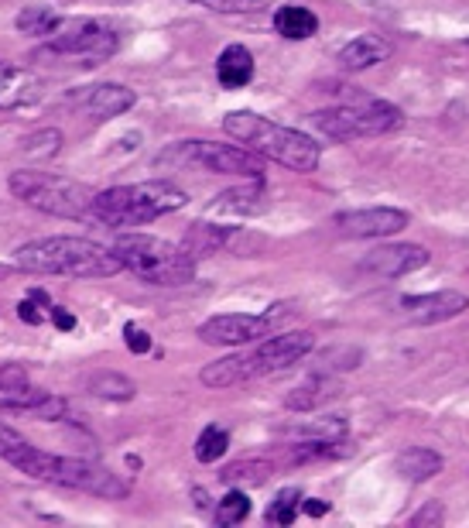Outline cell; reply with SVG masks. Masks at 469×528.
Listing matches in <instances>:
<instances>
[{
	"instance_id": "6da1fadb",
	"label": "cell",
	"mask_w": 469,
	"mask_h": 528,
	"mask_svg": "<svg viewBox=\"0 0 469 528\" xmlns=\"http://www.w3.org/2000/svg\"><path fill=\"white\" fill-rule=\"evenodd\" d=\"M14 268L28 275H62V278H113L124 264L113 254L86 237H38L14 251Z\"/></svg>"
},
{
	"instance_id": "7a4b0ae2",
	"label": "cell",
	"mask_w": 469,
	"mask_h": 528,
	"mask_svg": "<svg viewBox=\"0 0 469 528\" xmlns=\"http://www.w3.org/2000/svg\"><path fill=\"white\" fill-rule=\"evenodd\" d=\"M223 131L230 134L233 141L254 148L261 158L285 165L291 172H315V168H319L322 148L315 144V138L295 131V127L271 124L268 117L254 114V110H230V114L223 117Z\"/></svg>"
},
{
	"instance_id": "3957f363",
	"label": "cell",
	"mask_w": 469,
	"mask_h": 528,
	"mask_svg": "<svg viewBox=\"0 0 469 528\" xmlns=\"http://www.w3.org/2000/svg\"><path fill=\"white\" fill-rule=\"evenodd\" d=\"M189 203V192L168 179L134 182V186H113L96 192L90 216L103 227H144V223L168 216Z\"/></svg>"
},
{
	"instance_id": "277c9868",
	"label": "cell",
	"mask_w": 469,
	"mask_h": 528,
	"mask_svg": "<svg viewBox=\"0 0 469 528\" xmlns=\"http://www.w3.org/2000/svg\"><path fill=\"white\" fill-rule=\"evenodd\" d=\"M21 474H28L31 480H42V484H55V487H72V491H86L96 494V498H127V480H120L113 470L100 467L93 460H79V456H55L45 453L38 446H28L18 460L11 463Z\"/></svg>"
},
{
	"instance_id": "5b68a950",
	"label": "cell",
	"mask_w": 469,
	"mask_h": 528,
	"mask_svg": "<svg viewBox=\"0 0 469 528\" xmlns=\"http://www.w3.org/2000/svg\"><path fill=\"white\" fill-rule=\"evenodd\" d=\"M113 254L134 278H141L148 285L179 288L196 278V258L182 244H172V240L151 234H120L117 244H113Z\"/></svg>"
},
{
	"instance_id": "8992f818",
	"label": "cell",
	"mask_w": 469,
	"mask_h": 528,
	"mask_svg": "<svg viewBox=\"0 0 469 528\" xmlns=\"http://www.w3.org/2000/svg\"><path fill=\"white\" fill-rule=\"evenodd\" d=\"M7 189L21 203L35 206V210H42L48 216H62V220H83V216H90L93 196H96L83 182L66 179V175H52V172H35V168L11 172Z\"/></svg>"
},
{
	"instance_id": "52a82bcc",
	"label": "cell",
	"mask_w": 469,
	"mask_h": 528,
	"mask_svg": "<svg viewBox=\"0 0 469 528\" xmlns=\"http://www.w3.org/2000/svg\"><path fill=\"white\" fill-rule=\"evenodd\" d=\"M401 120L404 117L394 103L374 100V96H353V103L315 110L309 124L329 141H353V138H377V134L398 131Z\"/></svg>"
},
{
	"instance_id": "ba28073f",
	"label": "cell",
	"mask_w": 469,
	"mask_h": 528,
	"mask_svg": "<svg viewBox=\"0 0 469 528\" xmlns=\"http://www.w3.org/2000/svg\"><path fill=\"white\" fill-rule=\"evenodd\" d=\"M298 302H278L261 316H247V312H223L213 316L199 326L202 343H213V347H244V343H257L264 336L285 330L288 319H295Z\"/></svg>"
},
{
	"instance_id": "9c48e42d",
	"label": "cell",
	"mask_w": 469,
	"mask_h": 528,
	"mask_svg": "<svg viewBox=\"0 0 469 528\" xmlns=\"http://www.w3.org/2000/svg\"><path fill=\"white\" fill-rule=\"evenodd\" d=\"M165 158L192 162L216 175H240V179H264L268 175V158H261L254 148L240 144H216V141H182Z\"/></svg>"
},
{
	"instance_id": "30bf717a",
	"label": "cell",
	"mask_w": 469,
	"mask_h": 528,
	"mask_svg": "<svg viewBox=\"0 0 469 528\" xmlns=\"http://www.w3.org/2000/svg\"><path fill=\"white\" fill-rule=\"evenodd\" d=\"M52 42H48V52L52 55H66V59H83V66H100L107 62L113 52L120 48V35L103 21H62L59 28L52 31Z\"/></svg>"
},
{
	"instance_id": "8fae6325",
	"label": "cell",
	"mask_w": 469,
	"mask_h": 528,
	"mask_svg": "<svg viewBox=\"0 0 469 528\" xmlns=\"http://www.w3.org/2000/svg\"><path fill=\"white\" fill-rule=\"evenodd\" d=\"M315 350V333L312 330H278L264 336L257 350H250V374L254 378H268V374H281L305 360Z\"/></svg>"
},
{
	"instance_id": "7c38bea8",
	"label": "cell",
	"mask_w": 469,
	"mask_h": 528,
	"mask_svg": "<svg viewBox=\"0 0 469 528\" xmlns=\"http://www.w3.org/2000/svg\"><path fill=\"white\" fill-rule=\"evenodd\" d=\"M469 309V299L463 292H452V288H442V292H428V295H408L401 302V312L408 323L415 326H435V323H449V319L463 316Z\"/></svg>"
},
{
	"instance_id": "4fadbf2b",
	"label": "cell",
	"mask_w": 469,
	"mask_h": 528,
	"mask_svg": "<svg viewBox=\"0 0 469 528\" xmlns=\"http://www.w3.org/2000/svg\"><path fill=\"white\" fill-rule=\"evenodd\" d=\"M428 261H432V254L422 244H384L360 261V271L377 278H404L411 271L425 268Z\"/></svg>"
},
{
	"instance_id": "5bb4252c",
	"label": "cell",
	"mask_w": 469,
	"mask_h": 528,
	"mask_svg": "<svg viewBox=\"0 0 469 528\" xmlns=\"http://www.w3.org/2000/svg\"><path fill=\"white\" fill-rule=\"evenodd\" d=\"M333 223L346 237H394L408 227V213L391 206H370V210L339 213Z\"/></svg>"
},
{
	"instance_id": "9a60e30c",
	"label": "cell",
	"mask_w": 469,
	"mask_h": 528,
	"mask_svg": "<svg viewBox=\"0 0 469 528\" xmlns=\"http://www.w3.org/2000/svg\"><path fill=\"white\" fill-rule=\"evenodd\" d=\"M268 210V192H264V179H247L244 186L226 189L213 203L206 206L209 220H247Z\"/></svg>"
},
{
	"instance_id": "2e32d148",
	"label": "cell",
	"mask_w": 469,
	"mask_h": 528,
	"mask_svg": "<svg viewBox=\"0 0 469 528\" xmlns=\"http://www.w3.org/2000/svg\"><path fill=\"white\" fill-rule=\"evenodd\" d=\"M394 52V45L384 35H357L353 42H346L339 48V66L346 72H363L374 69L380 62H387Z\"/></svg>"
},
{
	"instance_id": "e0dca14e",
	"label": "cell",
	"mask_w": 469,
	"mask_h": 528,
	"mask_svg": "<svg viewBox=\"0 0 469 528\" xmlns=\"http://www.w3.org/2000/svg\"><path fill=\"white\" fill-rule=\"evenodd\" d=\"M134 103H137V96H134V90H127L124 83H100L83 96L86 114L96 120H110V117L127 114Z\"/></svg>"
},
{
	"instance_id": "ac0fdd59",
	"label": "cell",
	"mask_w": 469,
	"mask_h": 528,
	"mask_svg": "<svg viewBox=\"0 0 469 528\" xmlns=\"http://www.w3.org/2000/svg\"><path fill=\"white\" fill-rule=\"evenodd\" d=\"M339 395H343V384L315 374V378H309L305 384H298V388L291 391V395L285 398V405L291 408V412L305 415V412H319V408H326Z\"/></svg>"
},
{
	"instance_id": "d6986e66",
	"label": "cell",
	"mask_w": 469,
	"mask_h": 528,
	"mask_svg": "<svg viewBox=\"0 0 469 528\" xmlns=\"http://www.w3.org/2000/svg\"><path fill=\"white\" fill-rule=\"evenodd\" d=\"M216 79L223 90H244L254 79V55L244 45H226L216 59Z\"/></svg>"
},
{
	"instance_id": "ffe728a7",
	"label": "cell",
	"mask_w": 469,
	"mask_h": 528,
	"mask_svg": "<svg viewBox=\"0 0 469 528\" xmlns=\"http://www.w3.org/2000/svg\"><path fill=\"white\" fill-rule=\"evenodd\" d=\"M199 381L206 384V388H237V384L254 381V374H250L247 354H230V357H220V360H213V364L202 367Z\"/></svg>"
},
{
	"instance_id": "44dd1931",
	"label": "cell",
	"mask_w": 469,
	"mask_h": 528,
	"mask_svg": "<svg viewBox=\"0 0 469 528\" xmlns=\"http://www.w3.org/2000/svg\"><path fill=\"white\" fill-rule=\"evenodd\" d=\"M274 31L288 42H305L319 31V18L302 4H285L274 11Z\"/></svg>"
},
{
	"instance_id": "7402d4cb",
	"label": "cell",
	"mask_w": 469,
	"mask_h": 528,
	"mask_svg": "<svg viewBox=\"0 0 469 528\" xmlns=\"http://www.w3.org/2000/svg\"><path fill=\"white\" fill-rule=\"evenodd\" d=\"M398 474L411 484H422V480H432L442 470V456L428 446H411V450L398 453Z\"/></svg>"
},
{
	"instance_id": "603a6c76",
	"label": "cell",
	"mask_w": 469,
	"mask_h": 528,
	"mask_svg": "<svg viewBox=\"0 0 469 528\" xmlns=\"http://www.w3.org/2000/svg\"><path fill=\"white\" fill-rule=\"evenodd\" d=\"M230 240V227H213V223H192V230L185 234L182 247L192 254V258H209L220 247H226Z\"/></svg>"
},
{
	"instance_id": "cb8c5ba5",
	"label": "cell",
	"mask_w": 469,
	"mask_h": 528,
	"mask_svg": "<svg viewBox=\"0 0 469 528\" xmlns=\"http://www.w3.org/2000/svg\"><path fill=\"white\" fill-rule=\"evenodd\" d=\"M274 474V463L271 460H237L230 467H223L220 480L226 487H261L268 484V477Z\"/></svg>"
},
{
	"instance_id": "d4e9b609",
	"label": "cell",
	"mask_w": 469,
	"mask_h": 528,
	"mask_svg": "<svg viewBox=\"0 0 469 528\" xmlns=\"http://www.w3.org/2000/svg\"><path fill=\"white\" fill-rule=\"evenodd\" d=\"M86 388H90L96 398H107V402H131V398L137 395L134 381L124 378V374H117V371H96Z\"/></svg>"
},
{
	"instance_id": "484cf974",
	"label": "cell",
	"mask_w": 469,
	"mask_h": 528,
	"mask_svg": "<svg viewBox=\"0 0 469 528\" xmlns=\"http://www.w3.org/2000/svg\"><path fill=\"white\" fill-rule=\"evenodd\" d=\"M62 24L59 14L52 11V7H42V4H35V7H24V11L18 14V31L21 35H35V38H48L55 28Z\"/></svg>"
},
{
	"instance_id": "4316f807",
	"label": "cell",
	"mask_w": 469,
	"mask_h": 528,
	"mask_svg": "<svg viewBox=\"0 0 469 528\" xmlns=\"http://www.w3.org/2000/svg\"><path fill=\"white\" fill-rule=\"evenodd\" d=\"M285 436H295V439H346V419L343 415H326V419L312 422H298V426L285 429Z\"/></svg>"
},
{
	"instance_id": "83f0119b",
	"label": "cell",
	"mask_w": 469,
	"mask_h": 528,
	"mask_svg": "<svg viewBox=\"0 0 469 528\" xmlns=\"http://www.w3.org/2000/svg\"><path fill=\"white\" fill-rule=\"evenodd\" d=\"M230 446V432L220 426H206L196 439V460L199 463H216Z\"/></svg>"
},
{
	"instance_id": "f1b7e54d",
	"label": "cell",
	"mask_w": 469,
	"mask_h": 528,
	"mask_svg": "<svg viewBox=\"0 0 469 528\" xmlns=\"http://www.w3.org/2000/svg\"><path fill=\"white\" fill-rule=\"evenodd\" d=\"M247 515H250V498L244 487H233V491L216 504V525H240Z\"/></svg>"
},
{
	"instance_id": "f546056e",
	"label": "cell",
	"mask_w": 469,
	"mask_h": 528,
	"mask_svg": "<svg viewBox=\"0 0 469 528\" xmlns=\"http://www.w3.org/2000/svg\"><path fill=\"white\" fill-rule=\"evenodd\" d=\"M298 508H302V494H298V487H285V491H278V498L271 501L268 522L291 525L298 518Z\"/></svg>"
},
{
	"instance_id": "4dcf8cb0",
	"label": "cell",
	"mask_w": 469,
	"mask_h": 528,
	"mask_svg": "<svg viewBox=\"0 0 469 528\" xmlns=\"http://www.w3.org/2000/svg\"><path fill=\"white\" fill-rule=\"evenodd\" d=\"M21 144H24V155L52 158V155H59V148H62V134L55 131V127H45V131H38V134H28Z\"/></svg>"
},
{
	"instance_id": "1f68e13d",
	"label": "cell",
	"mask_w": 469,
	"mask_h": 528,
	"mask_svg": "<svg viewBox=\"0 0 469 528\" xmlns=\"http://www.w3.org/2000/svg\"><path fill=\"white\" fill-rule=\"evenodd\" d=\"M48 309H52L48 295L42 292V288H31L28 299L18 306V316H21V323H28V326H42L48 319Z\"/></svg>"
},
{
	"instance_id": "d6a6232c",
	"label": "cell",
	"mask_w": 469,
	"mask_h": 528,
	"mask_svg": "<svg viewBox=\"0 0 469 528\" xmlns=\"http://www.w3.org/2000/svg\"><path fill=\"white\" fill-rule=\"evenodd\" d=\"M189 4H199L216 14H257L268 7L264 0H189Z\"/></svg>"
},
{
	"instance_id": "836d02e7",
	"label": "cell",
	"mask_w": 469,
	"mask_h": 528,
	"mask_svg": "<svg viewBox=\"0 0 469 528\" xmlns=\"http://www.w3.org/2000/svg\"><path fill=\"white\" fill-rule=\"evenodd\" d=\"M28 446H31V443L21 436L18 429L11 426V422H4V419H0V460L14 463V460H18V456H21L24 450H28Z\"/></svg>"
},
{
	"instance_id": "e575fe53",
	"label": "cell",
	"mask_w": 469,
	"mask_h": 528,
	"mask_svg": "<svg viewBox=\"0 0 469 528\" xmlns=\"http://www.w3.org/2000/svg\"><path fill=\"white\" fill-rule=\"evenodd\" d=\"M31 388L28 371L21 364H4L0 367V395H18V391Z\"/></svg>"
},
{
	"instance_id": "d590c367",
	"label": "cell",
	"mask_w": 469,
	"mask_h": 528,
	"mask_svg": "<svg viewBox=\"0 0 469 528\" xmlns=\"http://www.w3.org/2000/svg\"><path fill=\"white\" fill-rule=\"evenodd\" d=\"M124 336H127V350H131V354H148V350H151V336L144 333L141 326L127 323L124 326Z\"/></svg>"
},
{
	"instance_id": "8d00e7d4",
	"label": "cell",
	"mask_w": 469,
	"mask_h": 528,
	"mask_svg": "<svg viewBox=\"0 0 469 528\" xmlns=\"http://www.w3.org/2000/svg\"><path fill=\"white\" fill-rule=\"evenodd\" d=\"M48 319H52L55 330H62V333L76 330V316H72L69 309H62V306H52V309H48Z\"/></svg>"
},
{
	"instance_id": "74e56055",
	"label": "cell",
	"mask_w": 469,
	"mask_h": 528,
	"mask_svg": "<svg viewBox=\"0 0 469 528\" xmlns=\"http://www.w3.org/2000/svg\"><path fill=\"white\" fill-rule=\"evenodd\" d=\"M442 518H446V511H442L439 504H428L422 515L411 518V525H442Z\"/></svg>"
},
{
	"instance_id": "f35d334b",
	"label": "cell",
	"mask_w": 469,
	"mask_h": 528,
	"mask_svg": "<svg viewBox=\"0 0 469 528\" xmlns=\"http://www.w3.org/2000/svg\"><path fill=\"white\" fill-rule=\"evenodd\" d=\"M302 508H305V515L319 518V515H326V511H329V504H326V501H315V498H309V501L302 504Z\"/></svg>"
}]
</instances>
